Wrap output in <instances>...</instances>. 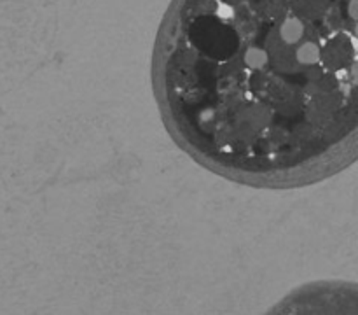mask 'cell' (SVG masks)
I'll return each mask as SVG.
<instances>
[{
  "mask_svg": "<svg viewBox=\"0 0 358 315\" xmlns=\"http://www.w3.org/2000/svg\"><path fill=\"white\" fill-rule=\"evenodd\" d=\"M152 90L173 142L215 175L325 181L358 160V0H173Z\"/></svg>",
  "mask_w": 358,
  "mask_h": 315,
  "instance_id": "cell-1",
  "label": "cell"
},
{
  "mask_svg": "<svg viewBox=\"0 0 358 315\" xmlns=\"http://www.w3.org/2000/svg\"><path fill=\"white\" fill-rule=\"evenodd\" d=\"M264 315H358V282L315 280L290 290Z\"/></svg>",
  "mask_w": 358,
  "mask_h": 315,
  "instance_id": "cell-2",
  "label": "cell"
}]
</instances>
